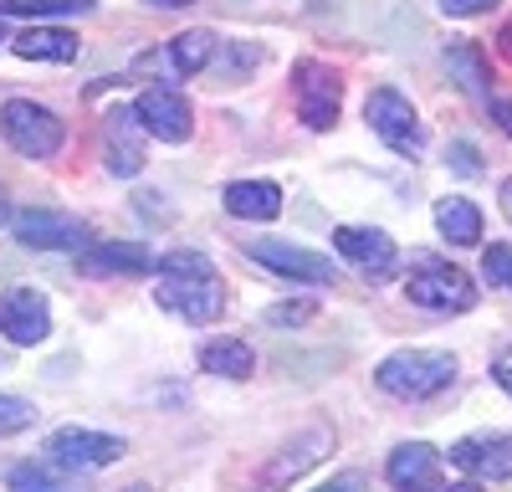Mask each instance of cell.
<instances>
[{
    "instance_id": "17",
    "label": "cell",
    "mask_w": 512,
    "mask_h": 492,
    "mask_svg": "<svg viewBox=\"0 0 512 492\" xmlns=\"http://www.w3.org/2000/svg\"><path fill=\"white\" fill-rule=\"evenodd\" d=\"M226 211L241 221H277L282 216V185L272 180H236L226 185Z\"/></svg>"
},
{
    "instance_id": "12",
    "label": "cell",
    "mask_w": 512,
    "mask_h": 492,
    "mask_svg": "<svg viewBox=\"0 0 512 492\" xmlns=\"http://www.w3.org/2000/svg\"><path fill=\"white\" fill-rule=\"evenodd\" d=\"M134 108H139V118H144L149 139L185 144V139L195 134V113H190V103H185L175 88H144Z\"/></svg>"
},
{
    "instance_id": "2",
    "label": "cell",
    "mask_w": 512,
    "mask_h": 492,
    "mask_svg": "<svg viewBox=\"0 0 512 492\" xmlns=\"http://www.w3.org/2000/svg\"><path fill=\"white\" fill-rule=\"evenodd\" d=\"M405 293L415 308H431V313H466L477 303V287L461 267L441 262V257H415L405 272Z\"/></svg>"
},
{
    "instance_id": "5",
    "label": "cell",
    "mask_w": 512,
    "mask_h": 492,
    "mask_svg": "<svg viewBox=\"0 0 512 492\" xmlns=\"http://www.w3.org/2000/svg\"><path fill=\"white\" fill-rule=\"evenodd\" d=\"M292 103H297V118L323 134V129L338 123V108H344V77H338L328 62L303 57L292 67Z\"/></svg>"
},
{
    "instance_id": "10",
    "label": "cell",
    "mask_w": 512,
    "mask_h": 492,
    "mask_svg": "<svg viewBox=\"0 0 512 492\" xmlns=\"http://www.w3.org/2000/svg\"><path fill=\"white\" fill-rule=\"evenodd\" d=\"M0 334H6L11 344L31 349L52 334V308L47 298L36 293V287H11L6 298H0Z\"/></svg>"
},
{
    "instance_id": "14",
    "label": "cell",
    "mask_w": 512,
    "mask_h": 492,
    "mask_svg": "<svg viewBox=\"0 0 512 492\" xmlns=\"http://www.w3.org/2000/svg\"><path fill=\"white\" fill-rule=\"evenodd\" d=\"M333 246H338V257L364 267L369 277H384L395 267V241H390V231H379V226H338Z\"/></svg>"
},
{
    "instance_id": "36",
    "label": "cell",
    "mask_w": 512,
    "mask_h": 492,
    "mask_svg": "<svg viewBox=\"0 0 512 492\" xmlns=\"http://www.w3.org/2000/svg\"><path fill=\"white\" fill-rule=\"evenodd\" d=\"M149 6H159V11H185V6H195V0H149Z\"/></svg>"
},
{
    "instance_id": "21",
    "label": "cell",
    "mask_w": 512,
    "mask_h": 492,
    "mask_svg": "<svg viewBox=\"0 0 512 492\" xmlns=\"http://www.w3.org/2000/svg\"><path fill=\"white\" fill-rule=\"evenodd\" d=\"M11 47L26 62H72L77 57V36L72 31H57V26H31V31H21L11 41Z\"/></svg>"
},
{
    "instance_id": "7",
    "label": "cell",
    "mask_w": 512,
    "mask_h": 492,
    "mask_svg": "<svg viewBox=\"0 0 512 492\" xmlns=\"http://www.w3.org/2000/svg\"><path fill=\"white\" fill-rule=\"evenodd\" d=\"M246 257L251 262H262L272 267L277 277L287 282H313V287H333L338 272L323 252H308V246H297V241H277V236H262V241H246Z\"/></svg>"
},
{
    "instance_id": "35",
    "label": "cell",
    "mask_w": 512,
    "mask_h": 492,
    "mask_svg": "<svg viewBox=\"0 0 512 492\" xmlns=\"http://www.w3.org/2000/svg\"><path fill=\"white\" fill-rule=\"evenodd\" d=\"M497 47H502V57H507V62H512V21H507V26H502V36H497Z\"/></svg>"
},
{
    "instance_id": "13",
    "label": "cell",
    "mask_w": 512,
    "mask_h": 492,
    "mask_svg": "<svg viewBox=\"0 0 512 492\" xmlns=\"http://www.w3.org/2000/svg\"><path fill=\"white\" fill-rule=\"evenodd\" d=\"M52 457L77 467V472H93V467H113L123 457V436L108 431H88V426H62L52 436Z\"/></svg>"
},
{
    "instance_id": "26",
    "label": "cell",
    "mask_w": 512,
    "mask_h": 492,
    "mask_svg": "<svg viewBox=\"0 0 512 492\" xmlns=\"http://www.w3.org/2000/svg\"><path fill=\"white\" fill-rule=\"evenodd\" d=\"M313 318H318V303L313 298H287V303H272L267 308V323L272 328H303Z\"/></svg>"
},
{
    "instance_id": "15",
    "label": "cell",
    "mask_w": 512,
    "mask_h": 492,
    "mask_svg": "<svg viewBox=\"0 0 512 492\" xmlns=\"http://www.w3.org/2000/svg\"><path fill=\"white\" fill-rule=\"evenodd\" d=\"M384 477H390V487H425V492H436V487L446 482L436 446H425V441H405V446H395V451H390V462H384Z\"/></svg>"
},
{
    "instance_id": "16",
    "label": "cell",
    "mask_w": 512,
    "mask_h": 492,
    "mask_svg": "<svg viewBox=\"0 0 512 492\" xmlns=\"http://www.w3.org/2000/svg\"><path fill=\"white\" fill-rule=\"evenodd\" d=\"M144 267H154V257L139 241H88L77 252V272L88 277H118V272H144Z\"/></svg>"
},
{
    "instance_id": "9",
    "label": "cell",
    "mask_w": 512,
    "mask_h": 492,
    "mask_svg": "<svg viewBox=\"0 0 512 492\" xmlns=\"http://www.w3.org/2000/svg\"><path fill=\"white\" fill-rule=\"evenodd\" d=\"M144 139H149V129H144L139 108H113V113L103 118V159H108V175L134 180V175L144 170Z\"/></svg>"
},
{
    "instance_id": "29",
    "label": "cell",
    "mask_w": 512,
    "mask_h": 492,
    "mask_svg": "<svg viewBox=\"0 0 512 492\" xmlns=\"http://www.w3.org/2000/svg\"><path fill=\"white\" fill-rule=\"evenodd\" d=\"M154 267L159 272H216V262H210L205 252H164Z\"/></svg>"
},
{
    "instance_id": "34",
    "label": "cell",
    "mask_w": 512,
    "mask_h": 492,
    "mask_svg": "<svg viewBox=\"0 0 512 492\" xmlns=\"http://www.w3.org/2000/svg\"><path fill=\"white\" fill-rule=\"evenodd\" d=\"M497 195H502V216H507V221H512V175H507V180H502V190H497Z\"/></svg>"
},
{
    "instance_id": "18",
    "label": "cell",
    "mask_w": 512,
    "mask_h": 492,
    "mask_svg": "<svg viewBox=\"0 0 512 492\" xmlns=\"http://www.w3.org/2000/svg\"><path fill=\"white\" fill-rule=\"evenodd\" d=\"M292 446H297V451H282V457L262 472V482H267V487H277V482H297L313 462H323L328 451H333V436H328V431H303Z\"/></svg>"
},
{
    "instance_id": "22",
    "label": "cell",
    "mask_w": 512,
    "mask_h": 492,
    "mask_svg": "<svg viewBox=\"0 0 512 492\" xmlns=\"http://www.w3.org/2000/svg\"><path fill=\"white\" fill-rule=\"evenodd\" d=\"M210 57H216V31H205V26L180 31L175 41H169V62H175V72H180V77L205 72V67H210Z\"/></svg>"
},
{
    "instance_id": "6",
    "label": "cell",
    "mask_w": 512,
    "mask_h": 492,
    "mask_svg": "<svg viewBox=\"0 0 512 492\" xmlns=\"http://www.w3.org/2000/svg\"><path fill=\"white\" fill-rule=\"evenodd\" d=\"M364 118H369V129L390 144L395 154H420L425 149V123H420V113L410 108V98L405 93H395V88H374L369 93V103H364Z\"/></svg>"
},
{
    "instance_id": "28",
    "label": "cell",
    "mask_w": 512,
    "mask_h": 492,
    "mask_svg": "<svg viewBox=\"0 0 512 492\" xmlns=\"http://www.w3.org/2000/svg\"><path fill=\"white\" fill-rule=\"evenodd\" d=\"M36 421V405L21 400V395H0V436H11V431H26Z\"/></svg>"
},
{
    "instance_id": "23",
    "label": "cell",
    "mask_w": 512,
    "mask_h": 492,
    "mask_svg": "<svg viewBox=\"0 0 512 492\" xmlns=\"http://www.w3.org/2000/svg\"><path fill=\"white\" fill-rule=\"evenodd\" d=\"M82 472L77 467H67V462H57V457H47V462H21V467H11V487H21V492H62V487H72Z\"/></svg>"
},
{
    "instance_id": "30",
    "label": "cell",
    "mask_w": 512,
    "mask_h": 492,
    "mask_svg": "<svg viewBox=\"0 0 512 492\" xmlns=\"http://www.w3.org/2000/svg\"><path fill=\"white\" fill-rule=\"evenodd\" d=\"M451 164H456L461 175H482V159H477V149L466 144V139H456V144H451Z\"/></svg>"
},
{
    "instance_id": "25",
    "label": "cell",
    "mask_w": 512,
    "mask_h": 492,
    "mask_svg": "<svg viewBox=\"0 0 512 492\" xmlns=\"http://www.w3.org/2000/svg\"><path fill=\"white\" fill-rule=\"evenodd\" d=\"M93 11V0H6L0 16H82Z\"/></svg>"
},
{
    "instance_id": "1",
    "label": "cell",
    "mask_w": 512,
    "mask_h": 492,
    "mask_svg": "<svg viewBox=\"0 0 512 492\" xmlns=\"http://www.w3.org/2000/svg\"><path fill=\"white\" fill-rule=\"evenodd\" d=\"M374 380H379L384 395L431 400V395H441V390L456 385V359H451V354H436V349H405V354L384 359Z\"/></svg>"
},
{
    "instance_id": "11",
    "label": "cell",
    "mask_w": 512,
    "mask_h": 492,
    "mask_svg": "<svg viewBox=\"0 0 512 492\" xmlns=\"http://www.w3.org/2000/svg\"><path fill=\"white\" fill-rule=\"evenodd\" d=\"M451 467H461L472 482H512V431L456 441L451 446Z\"/></svg>"
},
{
    "instance_id": "24",
    "label": "cell",
    "mask_w": 512,
    "mask_h": 492,
    "mask_svg": "<svg viewBox=\"0 0 512 492\" xmlns=\"http://www.w3.org/2000/svg\"><path fill=\"white\" fill-rule=\"evenodd\" d=\"M446 72L461 82L466 93H477V98H492V82H487V62L477 47H451L446 52Z\"/></svg>"
},
{
    "instance_id": "20",
    "label": "cell",
    "mask_w": 512,
    "mask_h": 492,
    "mask_svg": "<svg viewBox=\"0 0 512 492\" xmlns=\"http://www.w3.org/2000/svg\"><path fill=\"white\" fill-rule=\"evenodd\" d=\"M200 369L205 375H221V380H246L256 369V354L241 339H205L200 344Z\"/></svg>"
},
{
    "instance_id": "19",
    "label": "cell",
    "mask_w": 512,
    "mask_h": 492,
    "mask_svg": "<svg viewBox=\"0 0 512 492\" xmlns=\"http://www.w3.org/2000/svg\"><path fill=\"white\" fill-rule=\"evenodd\" d=\"M436 226L451 246H482V211L466 195H446L436 200Z\"/></svg>"
},
{
    "instance_id": "31",
    "label": "cell",
    "mask_w": 512,
    "mask_h": 492,
    "mask_svg": "<svg viewBox=\"0 0 512 492\" xmlns=\"http://www.w3.org/2000/svg\"><path fill=\"white\" fill-rule=\"evenodd\" d=\"M492 6H497V0H441L446 16H487Z\"/></svg>"
},
{
    "instance_id": "27",
    "label": "cell",
    "mask_w": 512,
    "mask_h": 492,
    "mask_svg": "<svg viewBox=\"0 0 512 492\" xmlns=\"http://www.w3.org/2000/svg\"><path fill=\"white\" fill-rule=\"evenodd\" d=\"M482 277L492 287H512V241H492L482 252Z\"/></svg>"
},
{
    "instance_id": "37",
    "label": "cell",
    "mask_w": 512,
    "mask_h": 492,
    "mask_svg": "<svg viewBox=\"0 0 512 492\" xmlns=\"http://www.w3.org/2000/svg\"><path fill=\"white\" fill-rule=\"evenodd\" d=\"M0 221H11V211H6V200H0Z\"/></svg>"
},
{
    "instance_id": "32",
    "label": "cell",
    "mask_w": 512,
    "mask_h": 492,
    "mask_svg": "<svg viewBox=\"0 0 512 492\" xmlns=\"http://www.w3.org/2000/svg\"><path fill=\"white\" fill-rule=\"evenodd\" d=\"M492 380H497V385H502V390L512 395V344H507V349H502V354L492 359Z\"/></svg>"
},
{
    "instance_id": "8",
    "label": "cell",
    "mask_w": 512,
    "mask_h": 492,
    "mask_svg": "<svg viewBox=\"0 0 512 492\" xmlns=\"http://www.w3.org/2000/svg\"><path fill=\"white\" fill-rule=\"evenodd\" d=\"M11 231L31 252H82L88 246V221L67 211H21L11 216Z\"/></svg>"
},
{
    "instance_id": "4",
    "label": "cell",
    "mask_w": 512,
    "mask_h": 492,
    "mask_svg": "<svg viewBox=\"0 0 512 492\" xmlns=\"http://www.w3.org/2000/svg\"><path fill=\"white\" fill-rule=\"evenodd\" d=\"M154 303L164 313L185 318V323H210V318H221L226 293H221V277L216 272H159Z\"/></svg>"
},
{
    "instance_id": "3",
    "label": "cell",
    "mask_w": 512,
    "mask_h": 492,
    "mask_svg": "<svg viewBox=\"0 0 512 492\" xmlns=\"http://www.w3.org/2000/svg\"><path fill=\"white\" fill-rule=\"evenodd\" d=\"M0 139H6L21 159H52L62 149V118L31 98H11L0 108Z\"/></svg>"
},
{
    "instance_id": "33",
    "label": "cell",
    "mask_w": 512,
    "mask_h": 492,
    "mask_svg": "<svg viewBox=\"0 0 512 492\" xmlns=\"http://www.w3.org/2000/svg\"><path fill=\"white\" fill-rule=\"evenodd\" d=\"M487 108H492V118H497V129L512 134V103H507V98H487Z\"/></svg>"
},
{
    "instance_id": "38",
    "label": "cell",
    "mask_w": 512,
    "mask_h": 492,
    "mask_svg": "<svg viewBox=\"0 0 512 492\" xmlns=\"http://www.w3.org/2000/svg\"><path fill=\"white\" fill-rule=\"evenodd\" d=\"M0 36H6V26H0Z\"/></svg>"
}]
</instances>
